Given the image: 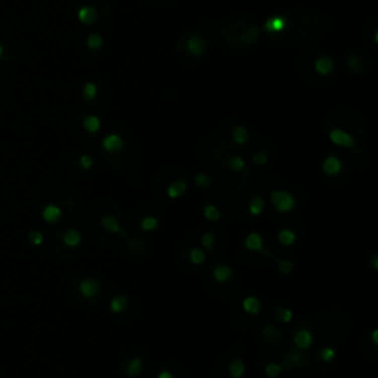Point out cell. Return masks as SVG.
Masks as SVG:
<instances>
[{"label": "cell", "instance_id": "3957f363", "mask_svg": "<svg viewBox=\"0 0 378 378\" xmlns=\"http://www.w3.org/2000/svg\"><path fill=\"white\" fill-rule=\"evenodd\" d=\"M295 65L303 80L313 86L330 85L337 72V65L333 56L319 49L303 50L298 55Z\"/></svg>", "mask_w": 378, "mask_h": 378}, {"label": "cell", "instance_id": "f546056e", "mask_svg": "<svg viewBox=\"0 0 378 378\" xmlns=\"http://www.w3.org/2000/svg\"><path fill=\"white\" fill-rule=\"evenodd\" d=\"M265 200L262 198V197H254V198H251L250 201V204H248V211H250V214L251 216H254V217H257V216H260L263 211H265Z\"/></svg>", "mask_w": 378, "mask_h": 378}, {"label": "cell", "instance_id": "8d00e7d4", "mask_svg": "<svg viewBox=\"0 0 378 378\" xmlns=\"http://www.w3.org/2000/svg\"><path fill=\"white\" fill-rule=\"evenodd\" d=\"M214 241H216V237L213 232H204L201 235V247L204 250H211L214 247Z\"/></svg>", "mask_w": 378, "mask_h": 378}, {"label": "cell", "instance_id": "8fae6325", "mask_svg": "<svg viewBox=\"0 0 378 378\" xmlns=\"http://www.w3.org/2000/svg\"><path fill=\"white\" fill-rule=\"evenodd\" d=\"M79 291L85 298H95L101 292V282L95 278H85L79 284Z\"/></svg>", "mask_w": 378, "mask_h": 378}, {"label": "cell", "instance_id": "e575fe53", "mask_svg": "<svg viewBox=\"0 0 378 378\" xmlns=\"http://www.w3.org/2000/svg\"><path fill=\"white\" fill-rule=\"evenodd\" d=\"M275 318L282 322V324H289L294 318V312L288 309V308H278L275 311Z\"/></svg>", "mask_w": 378, "mask_h": 378}, {"label": "cell", "instance_id": "f1b7e54d", "mask_svg": "<svg viewBox=\"0 0 378 378\" xmlns=\"http://www.w3.org/2000/svg\"><path fill=\"white\" fill-rule=\"evenodd\" d=\"M245 160L241 156H232L228 158V161H226V167L231 170V172H234V173H241L243 170L245 169Z\"/></svg>", "mask_w": 378, "mask_h": 378}, {"label": "cell", "instance_id": "8992f818", "mask_svg": "<svg viewBox=\"0 0 378 378\" xmlns=\"http://www.w3.org/2000/svg\"><path fill=\"white\" fill-rule=\"evenodd\" d=\"M82 96H83V101L88 104H95L99 99H101V104H104L108 101V86L102 80L101 82L90 80L83 86Z\"/></svg>", "mask_w": 378, "mask_h": 378}, {"label": "cell", "instance_id": "4fadbf2b", "mask_svg": "<svg viewBox=\"0 0 378 378\" xmlns=\"http://www.w3.org/2000/svg\"><path fill=\"white\" fill-rule=\"evenodd\" d=\"M341 170H343V161L335 154L325 157V160L322 161V172L327 176H338Z\"/></svg>", "mask_w": 378, "mask_h": 378}, {"label": "cell", "instance_id": "7dc6e473", "mask_svg": "<svg viewBox=\"0 0 378 378\" xmlns=\"http://www.w3.org/2000/svg\"><path fill=\"white\" fill-rule=\"evenodd\" d=\"M371 266L374 270H377L378 269V257L377 256H372V259H371Z\"/></svg>", "mask_w": 378, "mask_h": 378}, {"label": "cell", "instance_id": "cb8c5ba5", "mask_svg": "<svg viewBox=\"0 0 378 378\" xmlns=\"http://www.w3.org/2000/svg\"><path fill=\"white\" fill-rule=\"evenodd\" d=\"M142 368H143V363H142L140 356H133V357L127 362V366H126V375L130 378L139 377V375L142 374Z\"/></svg>", "mask_w": 378, "mask_h": 378}, {"label": "cell", "instance_id": "681fc988", "mask_svg": "<svg viewBox=\"0 0 378 378\" xmlns=\"http://www.w3.org/2000/svg\"><path fill=\"white\" fill-rule=\"evenodd\" d=\"M3 52H5V50H3V46L0 45V59H2V56H3Z\"/></svg>", "mask_w": 378, "mask_h": 378}, {"label": "cell", "instance_id": "44dd1931", "mask_svg": "<svg viewBox=\"0 0 378 378\" xmlns=\"http://www.w3.org/2000/svg\"><path fill=\"white\" fill-rule=\"evenodd\" d=\"M245 248H248L250 251H265V243L262 235H259L257 232H251L245 237L244 240Z\"/></svg>", "mask_w": 378, "mask_h": 378}, {"label": "cell", "instance_id": "603a6c76", "mask_svg": "<svg viewBox=\"0 0 378 378\" xmlns=\"http://www.w3.org/2000/svg\"><path fill=\"white\" fill-rule=\"evenodd\" d=\"M245 362L241 357H234L231 359L228 365V372L232 378H243L245 375Z\"/></svg>", "mask_w": 378, "mask_h": 378}, {"label": "cell", "instance_id": "9c48e42d", "mask_svg": "<svg viewBox=\"0 0 378 378\" xmlns=\"http://www.w3.org/2000/svg\"><path fill=\"white\" fill-rule=\"evenodd\" d=\"M77 18L79 21L85 25H93L98 23V20L101 18L99 11L88 2H83L79 8H77Z\"/></svg>", "mask_w": 378, "mask_h": 378}, {"label": "cell", "instance_id": "30bf717a", "mask_svg": "<svg viewBox=\"0 0 378 378\" xmlns=\"http://www.w3.org/2000/svg\"><path fill=\"white\" fill-rule=\"evenodd\" d=\"M126 142L123 139V136L118 133H110L107 134L102 140V149L107 154H118L120 151H123Z\"/></svg>", "mask_w": 378, "mask_h": 378}, {"label": "cell", "instance_id": "6da1fadb", "mask_svg": "<svg viewBox=\"0 0 378 378\" xmlns=\"http://www.w3.org/2000/svg\"><path fill=\"white\" fill-rule=\"evenodd\" d=\"M262 25V34L270 45L291 49L311 45L325 37L333 24L318 11L303 8H288L273 12Z\"/></svg>", "mask_w": 378, "mask_h": 378}, {"label": "cell", "instance_id": "74e56055", "mask_svg": "<svg viewBox=\"0 0 378 378\" xmlns=\"http://www.w3.org/2000/svg\"><path fill=\"white\" fill-rule=\"evenodd\" d=\"M28 241L34 245V247H40V245H43V243H45V235L40 231H31L28 234Z\"/></svg>", "mask_w": 378, "mask_h": 378}, {"label": "cell", "instance_id": "2e32d148", "mask_svg": "<svg viewBox=\"0 0 378 378\" xmlns=\"http://www.w3.org/2000/svg\"><path fill=\"white\" fill-rule=\"evenodd\" d=\"M101 226H102L107 232H110V234H115V235H123V237H126V232L123 231V228H121V224L118 222V219H117L114 214H105V216H102V219H101Z\"/></svg>", "mask_w": 378, "mask_h": 378}, {"label": "cell", "instance_id": "e0dca14e", "mask_svg": "<svg viewBox=\"0 0 378 378\" xmlns=\"http://www.w3.org/2000/svg\"><path fill=\"white\" fill-rule=\"evenodd\" d=\"M188 191V183L186 180L183 179H178V180H173L169 186H167V197L170 200H178L180 197L185 195V192Z\"/></svg>", "mask_w": 378, "mask_h": 378}, {"label": "cell", "instance_id": "f6af8a7d", "mask_svg": "<svg viewBox=\"0 0 378 378\" xmlns=\"http://www.w3.org/2000/svg\"><path fill=\"white\" fill-rule=\"evenodd\" d=\"M157 378H175V375L170 372V371H167V369H163V371H160L158 374H157Z\"/></svg>", "mask_w": 378, "mask_h": 378}, {"label": "cell", "instance_id": "bcb514c9", "mask_svg": "<svg viewBox=\"0 0 378 378\" xmlns=\"http://www.w3.org/2000/svg\"><path fill=\"white\" fill-rule=\"evenodd\" d=\"M371 340H372V343H374V344L377 346V344H378V331H377V330H374V331L371 333Z\"/></svg>", "mask_w": 378, "mask_h": 378}, {"label": "cell", "instance_id": "7a4b0ae2", "mask_svg": "<svg viewBox=\"0 0 378 378\" xmlns=\"http://www.w3.org/2000/svg\"><path fill=\"white\" fill-rule=\"evenodd\" d=\"M214 36L223 50L231 53L251 52L263 37L260 23L248 14H237L224 18L217 24Z\"/></svg>", "mask_w": 378, "mask_h": 378}, {"label": "cell", "instance_id": "d6a6232c", "mask_svg": "<svg viewBox=\"0 0 378 378\" xmlns=\"http://www.w3.org/2000/svg\"><path fill=\"white\" fill-rule=\"evenodd\" d=\"M189 260L192 265H202L205 262V251L201 248V247H194L191 251H189Z\"/></svg>", "mask_w": 378, "mask_h": 378}, {"label": "cell", "instance_id": "ee69618b", "mask_svg": "<svg viewBox=\"0 0 378 378\" xmlns=\"http://www.w3.org/2000/svg\"><path fill=\"white\" fill-rule=\"evenodd\" d=\"M303 360H305V357L300 355V353H291L288 356V363L289 365H292V366H298V365H301L303 363Z\"/></svg>", "mask_w": 378, "mask_h": 378}, {"label": "cell", "instance_id": "5bb4252c", "mask_svg": "<svg viewBox=\"0 0 378 378\" xmlns=\"http://www.w3.org/2000/svg\"><path fill=\"white\" fill-rule=\"evenodd\" d=\"M313 341H315L313 334H312V331H309V330H306V328H301V330L295 331L294 337H292V343H294L295 347L300 349V350H308V349H311L312 346H313Z\"/></svg>", "mask_w": 378, "mask_h": 378}, {"label": "cell", "instance_id": "83f0119b", "mask_svg": "<svg viewBox=\"0 0 378 378\" xmlns=\"http://www.w3.org/2000/svg\"><path fill=\"white\" fill-rule=\"evenodd\" d=\"M85 43H86V47H88L89 50L98 52V50H101L102 46H104V37H102L99 33H90L89 36L86 37Z\"/></svg>", "mask_w": 378, "mask_h": 378}, {"label": "cell", "instance_id": "4316f807", "mask_svg": "<svg viewBox=\"0 0 378 378\" xmlns=\"http://www.w3.org/2000/svg\"><path fill=\"white\" fill-rule=\"evenodd\" d=\"M278 241L284 247H291V245L295 244L297 241V235L294 231H291L288 228H284L278 232Z\"/></svg>", "mask_w": 378, "mask_h": 378}, {"label": "cell", "instance_id": "ba28073f", "mask_svg": "<svg viewBox=\"0 0 378 378\" xmlns=\"http://www.w3.org/2000/svg\"><path fill=\"white\" fill-rule=\"evenodd\" d=\"M328 137L333 142L334 145L337 146H343V148H350L355 149L357 146V140L353 134L350 133L349 130H344L343 127H331L328 130Z\"/></svg>", "mask_w": 378, "mask_h": 378}, {"label": "cell", "instance_id": "b9f144b4", "mask_svg": "<svg viewBox=\"0 0 378 378\" xmlns=\"http://www.w3.org/2000/svg\"><path fill=\"white\" fill-rule=\"evenodd\" d=\"M278 269H279L281 273L287 275V273H291L294 270V263L288 259H281V260H278Z\"/></svg>", "mask_w": 378, "mask_h": 378}, {"label": "cell", "instance_id": "d590c367", "mask_svg": "<svg viewBox=\"0 0 378 378\" xmlns=\"http://www.w3.org/2000/svg\"><path fill=\"white\" fill-rule=\"evenodd\" d=\"M319 357H321V360H322V362L330 363V362H333L334 359L337 357V352H335V349L331 347V346H325V347H322V349H321V352H319Z\"/></svg>", "mask_w": 378, "mask_h": 378}, {"label": "cell", "instance_id": "ac0fdd59", "mask_svg": "<svg viewBox=\"0 0 378 378\" xmlns=\"http://www.w3.org/2000/svg\"><path fill=\"white\" fill-rule=\"evenodd\" d=\"M42 217L47 223H58L62 217V210L56 204H47L45 208L42 210Z\"/></svg>", "mask_w": 378, "mask_h": 378}, {"label": "cell", "instance_id": "5b68a950", "mask_svg": "<svg viewBox=\"0 0 378 378\" xmlns=\"http://www.w3.org/2000/svg\"><path fill=\"white\" fill-rule=\"evenodd\" d=\"M343 64H344L346 69L352 74H363L371 67V59L362 50H350L344 56Z\"/></svg>", "mask_w": 378, "mask_h": 378}, {"label": "cell", "instance_id": "f35d334b", "mask_svg": "<svg viewBox=\"0 0 378 378\" xmlns=\"http://www.w3.org/2000/svg\"><path fill=\"white\" fill-rule=\"evenodd\" d=\"M194 180H195L197 188H200V189H207L211 185V180H210V178L205 173H197Z\"/></svg>", "mask_w": 378, "mask_h": 378}, {"label": "cell", "instance_id": "1f68e13d", "mask_svg": "<svg viewBox=\"0 0 378 378\" xmlns=\"http://www.w3.org/2000/svg\"><path fill=\"white\" fill-rule=\"evenodd\" d=\"M158 226H160V220L157 219L156 216H145L140 220V228L145 232H154V231L158 229Z\"/></svg>", "mask_w": 378, "mask_h": 378}, {"label": "cell", "instance_id": "ab89813d", "mask_svg": "<svg viewBox=\"0 0 378 378\" xmlns=\"http://www.w3.org/2000/svg\"><path fill=\"white\" fill-rule=\"evenodd\" d=\"M251 161H253V164H256V166H266L267 163H269V157L265 151H256L253 156H251Z\"/></svg>", "mask_w": 378, "mask_h": 378}, {"label": "cell", "instance_id": "484cf974", "mask_svg": "<svg viewBox=\"0 0 378 378\" xmlns=\"http://www.w3.org/2000/svg\"><path fill=\"white\" fill-rule=\"evenodd\" d=\"M127 306H129V298L124 294L114 295L111 298V301H110V311L112 313H121V312H124L127 309Z\"/></svg>", "mask_w": 378, "mask_h": 378}, {"label": "cell", "instance_id": "7c38bea8", "mask_svg": "<svg viewBox=\"0 0 378 378\" xmlns=\"http://www.w3.org/2000/svg\"><path fill=\"white\" fill-rule=\"evenodd\" d=\"M231 140L234 145L237 146H244L250 140V133L247 130V127L240 124V123H234L231 121Z\"/></svg>", "mask_w": 378, "mask_h": 378}, {"label": "cell", "instance_id": "7bdbcfd3", "mask_svg": "<svg viewBox=\"0 0 378 378\" xmlns=\"http://www.w3.org/2000/svg\"><path fill=\"white\" fill-rule=\"evenodd\" d=\"M263 335L269 338V340H275V338H278L279 337V331L275 328V327H272V325H267L266 328H265V331H263Z\"/></svg>", "mask_w": 378, "mask_h": 378}, {"label": "cell", "instance_id": "d4e9b609", "mask_svg": "<svg viewBox=\"0 0 378 378\" xmlns=\"http://www.w3.org/2000/svg\"><path fill=\"white\" fill-rule=\"evenodd\" d=\"M83 129L90 134H96L99 130H101V127H102V123H101V120H99V117H96V115H86V117H83Z\"/></svg>", "mask_w": 378, "mask_h": 378}, {"label": "cell", "instance_id": "ffe728a7", "mask_svg": "<svg viewBox=\"0 0 378 378\" xmlns=\"http://www.w3.org/2000/svg\"><path fill=\"white\" fill-rule=\"evenodd\" d=\"M62 243L67 245V247H69V248H77L79 245L83 243V237H82V234L77 229L69 228V229H67L62 234Z\"/></svg>", "mask_w": 378, "mask_h": 378}, {"label": "cell", "instance_id": "836d02e7", "mask_svg": "<svg viewBox=\"0 0 378 378\" xmlns=\"http://www.w3.org/2000/svg\"><path fill=\"white\" fill-rule=\"evenodd\" d=\"M284 366L281 363H276V362H269L265 366V375L267 378H276L281 375Z\"/></svg>", "mask_w": 378, "mask_h": 378}, {"label": "cell", "instance_id": "277c9868", "mask_svg": "<svg viewBox=\"0 0 378 378\" xmlns=\"http://www.w3.org/2000/svg\"><path fill=\"white\" fill-rule=\"evenodd\" d=\"M208 50V40L200 31H186L176 42V55L182 62H198Z\"/></svg>", "mask_w": 378, "mask_h": 378}, {"label": "cell", "instance_id": "c3c4849f", "mask_svg": "<svg viewBox=\"0 0 378 378\" xmlns=\"http://www.w3.org/2000/svg\"><path fill=\"white\" fill-rule=\"evenodd\" d=\"M156 2L157 3H160V5H166V2H167V0H156ZM170 2H173V0H170Z\"/></svg>", "mask_w": 378, "mask_h": 378}, {"label": "cell", "instance_id": "9a60e30c", "mask_svg": "<svg viewBox=\"0 0 378 378\" xmlns=\"http://www.w3.org/2000/svg\"><path fill=\"white\" fill-rule=\"evenodd\" d=\"M378 20L374 17L371 18L365 28H363V39L371 47H377L378 45Z\"/></svg>", "mask_w": 378, "mask_h": 378}, {"label": "cell", "instance_id": "d6986e66", "mask_svg": "<svg viewBox=\"0 0 378 378\" xmlns=\"http://www.w3.org/2000/svg\"><path fill=\"white\" fill-rule=\"evenodd\" d=\"M241 306H243V311L245 313H248V315H259L260 311H262V308H263L260 298L256 297V295H247V297H244Z\"/></svg>", "mask_w": 378, "mask_h": 378}, {"label": "cell", "instance_id": "4dcf8cb0", "mask_svg": "<svg viewBox=\"0 0 378 378\" xmlns=\"http://www.w3.org/2000/svg\"><path fill=\"white\" fill-rule=\"evenodd\" d=\"M202 214H204V217H205L208 222H219L220 217H222L220 210H219L214 204H205V205H204V210H202Z\"/></svg>", "mask_w": 378, "mask_h": 378}, {"label": "cell", "instance_id": "52a82bcc", "mask_svg": "<svg viewBox=\"0 0 378 378\" xmlns=\"http://www.w3.org/2000/svg\"><path fill=\"white\" fill-rule=\"evenodd\" d=\"M270 201H272V205L273 208L278 211V213H291L295 205H297V201L292 197V194L285 191V189H275L272 191L270 194Z\"/></svg>", "mask_w": 378, "mask_h": 378}, {"label": "cell", "instance_id": "60d3db41", "mask_svg": "<svg viewBox=\"0 0 378 378\" xmlns=\"http://www.w3.org/2000/svg\"><path fill=\"white\" fill-rule=\"evenodd\" d=\"M93 163H95V160H93V157L90 156V154H82V156L79 157V166L83 170H90L93 167Z\"/></svg>", "mask_w": 378, "mask_h": 378}, {"label": "cell", "instance_id": "7402d4cb", "mask_svg": "<svg viewBox=\"0 0 378 378\" xmlns=\"http://www.w3.org/2000/svg\"><path fill=\"white\" fill-rule=\"evenodd\" d=\"M232 275H234L232 267L229 266V265H224V263L217 265V266L213 269V278H214V281L219 282V284L228 282V281L232 278Z\"/></svg>", "mask_w": 378, "mask_h": 378}]
</instances>
